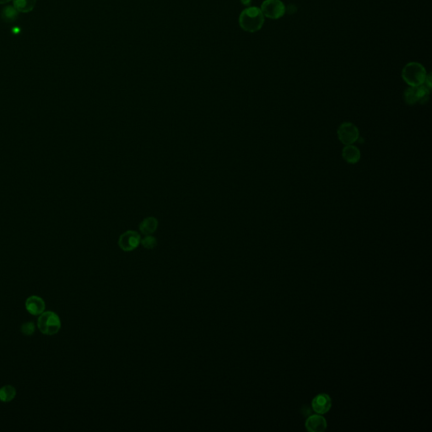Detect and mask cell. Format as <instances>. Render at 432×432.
<instances>
[{
  "label": "cell",
  "instance_id": "52a82bcc",
  "mask_svg": "<svg viewBox=\"0 0 432 432\" xmlns=\"http://www.w3.org/2000/svg\"><path fill=\"white\" fill-rule=\"evenodd\" d=\"M312 407L315 412L317 413V414H320V415L326 414L331 409V399L326 393L318 394L312 400Z\"/></svg>",
  "mask_w": 432,
  "mask_h": 432
},
{
  "label": "cell",
  "instance_id": "30bf717a",
  "mask_svg": "<svg viewBox=\"0 0 432 432\" xmlns=\"http://www.w3.org/2000/svg\"><path fill=\"white\" fill-rule=\"evenodd\" d=\"M344 160L350 164H356L360 159V152L357 147L353 145H346L342 150Z\"/></svg>",
  "mask_w": 432,
  "mask_h": 432
},
{
  "label": "cell",
  "instance_id": "8992f818",
  "mask_svg": "<svg viewBox=\"0 0 432 432\" xmlns=\"http://www.w3.org/2000/svg\"><path fill=\"white\" fill-rule=\"evenodd\" d=\"M141 236L135 230L123 233L118 239V246L124 252H131L141 243Z\"/></svg>",
  "mask_w": 432,
  "mask_h": 432
},
{
  "label": "cell",
  "instance_id": "5b68a950",
  "mask_svg": "<svg viewBox=\"0 0 432 432\" xmlns=\"http://www.w3.org/2000/svg\"><path fill=\"white\" fill-rule=\"evenodd\" d=\"M337 133L340 141L345 145H351L359 139V130L357 126L348 122L343 123Z\"/></svg>",
  "mask_w": 432,
  "mask_h": 432
},
{
  "label": "cell",
  "instance_id": "2e32d148",
  "mask_svg": "<svg viewBox=\"0 0 432 432\" xmlns=\"http://www.w3.org/2000/svg\"><path fill=\"white\" fill-rule=\"evenodd\" d=\"M141 243L146 249H154V247L157 246V241L154 236L148 235L144 238L142 239L141 241Z\"/></svg>",
  "mask_w": 432,
  "mask_h": 432
},
{
  "label": "cell",
  "instance_id": "4fadbf2b",
  "mask_svg": "<svg viewBox=\"0 0 432 432\" xmlns=\"http://www.w3.org/2000/svg\"><path fill=\"white\" fill-rule=\"evenodd\" d=\"M16 396V389L11 385H6L0 388V401L8 403L12 401Z\"/></svg>",
  "mask_w": 432,
  "mask_h": 432
},
{
  "label": "cell",
  "instance_id": "277c9868",
  "mask_svg": "<svg viewBox=\"0 0 432 432\" xmlns=\"http://www.w3.org/2000/svg\"><path fill=\"white\" fill-rule=\"evenodd\" d=\"M260 9L264 16L272 20L281 19L286 13V7L281 0H265Z\"/></svg>",
  "mask_w": 432,
  "mask_h": 432
},
{
  "label": "cell",
  "instance_id": "9a60e30c",
  "mask_svg": "<svg viewBox=\"0 0 432 432\" xmlns=\"http://www.w3.org/2000/svg\"><path fill=\"white\" fill-rule=\"evenodd\" d=\"M18 13L19 12L17 11L14 7L8 6L3 8L2 11V18L5 22L13 23L17 20Z\"/></svg>",
  "mask_w": 432,
  "mask_h": 432
},
{
  "label": "cell",
  "instance_id": "6da1fadb",
  "mask_svg": "<svg viewBox=\"0 0 432 432\" xmlns=\"http://www.w3.org/2000/svg\"><path fill=\"white\" fill-rule=\"evenodd\" d=\"M264 16L260 8L250 7L241 12L239 17V25L242 30L247 32L259 31L264 25Z\"/></svg>",
  "mask_w": 432,
  "mask_h": 432
},
{
  "label": "cell",
  "instance_id": "5bb4252c",
  "mask_svg": "<svg viewBox=\"0 0 432 432\" xmlns=\"http://www.w3.org/2000/svg\"><path fill=\"white\" fill-rule=\"evenodd\" d=\"M415 95H416V101L421 104H424L429 98L430 89L427 87L425 84H421L419 86H415Z\"/></svg>",
  "mask_w": 432,
  "mask_h": 432
},
{
  "label": "cell",
  "instance_id": "d6986e66",
  "mask_svg": "<svg viewBox=\"0 0 432 432\" xmlns=\"http://www.w3.org/2000/svg\"><path fill=\"white\" fill-rule=\"evenodd\" d=\"M11 0H0V4H5L10 2Z\"/></svg>",
  "mask_w": 432,
  "mask_h": 432
},
{
  "label": "cell",
  "instance_id": "ba28073f",
  "mask_svg": "<svg viewBox=\"0 0 432 432\" xmlns=\"http://www.w3.org/2000/svg\"><path fill=\"white\" fill-rule=\"evenodd\" d=\"M46 305L42 298L31 295L25 300V309L30 314L39 316L45 311Z\"/></svg>",
  "mask_w": 432,
  "mask_h": 432
},
{
  "label": "cell",
  "instance_id": "7a4b0ae2",
  "mask_svg": "<svg viewBox=\"0 0 432 432\" xmlns=\"http://www.w3.org/2000/svg\"><path fill=\"white\" fill-rule=\"evenodd\" d=\"M427 75L424 66L416 62L409 63L402 71V78L411 87L424 84Z\"/></svg>",
  "mask_w": 432,
  "mask_h": 432
},
{
  "label": "cell",
  "instance_id": "e0dca14e",
  "mask_svg": "<svg viewBox=\"0 0 432 432\" xmlns=\"http://www.w3.org/2000/svg\"><path fill=\"white\" fill-rule=\"evenodd\" d=\"M404 100L406 101V103L409 105L416 104V98L415 95V90L414 87L408 88L407 90L404 91Z\"/></svg>",
  "mask_w": 432,
  "mask_h": 432
},
{
  "label": "cell",
  "instance_id": "ac0fdd59",
  "mask_svg": "<svg viewBox=\"0 0 432 432\" xmlns=\"http://www.w3.org/2000/svg\"><path fill=\"white\" fill-rule=\"evenodd\" d=\"M21 332L26 336H30L31 334H33L34 332H35V325H34V323H31V322L24 323L21 326Z\"/></svg>",
  "mask_w": 432,
  "mask_h": 432
},
{
  "label": "cell",
  "instance_id": "8fae6325",
  "mask_svg": "<svg viewBox=\"0 0 432 432\" xmlns=\"http://www.w3.org/2000/svg\"><path fill=\"white\" fill-rule=\"evenodd\" d=\"M141 232L145 236L151 235L157 230L158 220L154 217H148L144 219L139 225Z\"/></svg>",
  "mask_w": 432,
  "mask_h": 432
},
{
  "label": "cell",
  "instance_id": "7c38bea8",
  "mask_svg": "<svg viewBox=\"0 0 432 432\" xmlns=\"http://www.w3.org/2000/svg\"><path fill=\"white\" fill-rule=\"evenodd\" d=\"M37 3V0H14V7L20 13H29L32 11Z\"/></svg>",
  "mask_w": 432,
  "mask_h": 432
},
{
  "label": "cell",
  "instance_id": "3957f363",
  "mask_svg": "<svg viewBox=\"0 0 432 432\" xmlns=\"http://www.w3.org/2000/svg\"><path fill=\"white\" fill-rule=\"evenodd\" d=\"M37 327L42 334L54 335L60 330L61 320L55 312L48 311L39 315L37 319Z\"/></svg>",
  "mask_w": 432,
  "mask_h": 432
},
{
  "label": "cell",
  "instance_id": "9c48e42d",
  "mask_svg": "<svg viewBox=\"0 0 432 432\" xmlns=\"http://www.w3.org/2000/svg\"><path fill=\"white\" fill-rule=\"evenodd\" d=\"M327 421L324 417L319 415H313L309 417L306 421V429L309 432H322L327 429Z\"/></svg>",
  "mask_w": 432,
  "mask_h": 432
},
{
  "label": "cell",
  "instance_id": "ffe728a7",
  "mask_svg": "<svg viewBox=\"0 0 432 432\" xmlns=\"http://www.w3.org/2000/svg\"><path fill=\"white\" fill-rule=\"evenodd\" d=\"M241 2L244 3L245 5H248L251 3V0H241Z\"/></svg>",
  "mask_w": 432,
  "mask_h": 432
}]
</instances>
